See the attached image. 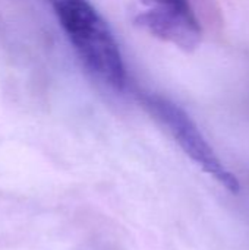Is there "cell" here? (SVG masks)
<instances>
[{"mask_svg": "<svg viewBox=\"0 0 249 250\" xmlns=\"http://www.w3.org/2000/svg\"><path fill=\"white\" fill-rule=\"evenodd\" d=\"M85 67L114 89H123L126 72L119 44L107 22L88 0H48Z\"/></svg>", "mask_w": 249, "mask_h": 250, "instance_id": "1", "label": "cell"}, {"mask_svg": "<svg viewBox=\"0 0 249 250\" xmlns=\"http://www.w3.org/2000/svg\"><path fill=\"white\" fill-rule=\"evenodd\" d=\"M141 101L147 111L166 127L182 151L198 164L203 171L208 173L229 192L235 195L239 193L241 186L238 179L223 166L195 122L182 107L157 94H144Z\"/></svg>", "mask_w": 249, "mask_h": 250, "instance_id": "2", "label": "cell"}, {"mask_svg": "<svg viewBox=\"0 0 249 250\" xmlns=\"http://www.w3.org/2000/svg\"><path fill=\"white\" fill-rule=\"evenodd\" d=\"M142 10L135 25L183 51H194L203 41L201 23L189 0H138Z\"/></svg>", "mask_w": 249, "mask_h": 250, "instance_id": "3", "label": "cell"}]
</instances>
